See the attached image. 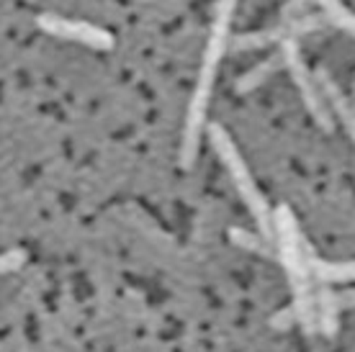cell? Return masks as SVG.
<instances>
[{"label": "cell", "instance_id": "8fae6325", "mask_svg": "<svg viewBox=\"0 0 355 352\" xmlns=\"http://www.w3.org/2000/svg\"><path fill=\"white\" fill-rule=\"evenodd\" d=\"M230 242L234 247H242V249L252 252V255H260V257H273L275 255L273 242L263 237L260 231L255 234V231L240 229V227H232V229H230Z\"/></svg>", "mask_w": 355, "mask_h": 352}, {"label": "cell", "instance_id": "277c9868", "mask_svg": "<svg viewBox=\"0 0 355 352\" xmlns=\"http://www.w3.org/2000/svg\"><path fill=\"white\" fill-rule=\"evenodd\" d=\"M281 52H284L286 70L291 72L293 85H296V90H299L302 103L306 106L309 116L314 118V123L320 126L322 132L332 134L335 132L332 111H329L327 100H324V96H322V88H320V82H317V78H314V72L306 67L299 44H296V42H286V44H281Z\"/></svg>", "mask_w": 355, "mask_h": 352}, {"label": "cell", "instance_id": "52a82bcc", "mask_svg": "<svg viewBox=\"0 0 355 352\" xmlns=\"http://www.w3.org/2000/svg\"><path fill=\"white\" fill-rule=\"evenodd\" d=\"M314 78H317V82H320L322 96H324L329 111H332V118H338V121L343 123V129L347 132V137L355 141V108H353V103L347 100L345 93H343L340 85L335 82V78H332L324 67L314 70Z\"/></svg>", "mask_w": 355, "mask_h": 352}, {"label": "cell", "instance_id": "7c38bea8", "mask_svg": "<svg viewBox=\"0 0 355 352\" xmlns=\"http://www.w3.org/2000/svg\"><path fill=\"white\" fill-rule=\"evenodd\" d=\"M322 8V16L329 21V26H338L355 36V13L343 6V0H314Z\"/></svg>", "mask_w": 355, "mask_h": 352}, {"label": "cell", "instance_id": "3957f363", "mask_svg": "<svg viewBox=\"0 0 355 352\" xmlns=\"http://www.w3.org/2000/svg\"><path fill=\"white\" fill-rule=\"evenodd\" d=\"M206 134H209V141H211L216 157L222 159V165L230 173L240 198L245 201V206L250 209L252 219L258 224V231L266 239L273 242V209L268 206V198L263 195L260 185L255 183V177H252L248 162H245V157L237 150V144L232 141V137L227 134V129H224L222 123H209V132Z\"/></svg>", "mask_w": 355, "mask_h": 352}, {"label": "cell", "instance_id": "5bb4252c", "mask_svg": "<svg viewBox=\"0 0 355 352\" xmlns=\"http://www.w3.org/2000/svg\"><path fill=\"white\" fill-rule=\"evenodd\" d=\"M311 3L314 0H288L284 8H281V21H293V18H302L309 13Z\"/></svg>", "mask_w": 355, "mask_h": 352}, {"label": "cell", "instance_id": "8992f818", "mask_svg": "<svg viewBox=\"0 0 355 352\" xmlns=\"http://www.w3.org/2000/svg\"><path fill=\"white\" fill-rule=\"evenodd\" d=\"M36 26L44 34L64 39V42H78L83 46L98 49V52H108L114 46V36L108 34L106 28L93 26L88 21H78V18H62V16H39Z\"/></svg>", "mask_w": 355, "mask_h": 352}, {"label": "cell", "instance_id": "2e32d148", "mask_svg": "<svg viewBox=\"0 0 355 352\" xmlns=\"http://www.w3.org/2000/svg\"><path fill=\"white\" fill-rule=\"evenodd\" d=\"M338 296L340 308H355V288H345V291L335 293Z\"/></svg>", "mask_w": 355, "mask_h": 352}, {"label": "cell", "instance_id": "ba28073f", "mask_svg": "<svg viewBox=\"0 0 355 352\" xmlns=\"http://www.w3.org/2000/svg\"><path fill=\"white\" fill-rule=\"evenodd\" d=\"M314 306H317V329L327 340H332V337L338 335L340 303H338V296L329 291L324 283L320 285V291L314 293Z\"/></svg>", "mask_w": 355, "mask_h": 352}, {"label": "cell", "instance_id": "30bf717a", "mask_svg": "<svg viewBox=\"0 0 355 352\" xmlns=\"http://www.w3.org/2000/svg\"><path fill=\"white\" fill-rule=\"evenodd\" d=\"M309 270L311 278L329 285V283H355V263H329L311 255L309 249Z\"/></svg>", "mask_w": 355, "mask_h": 352}, {"label": "cell", "instance_id": "5b68a950", "mask_svg": "<svg viewBox=\"0 0 355 352\" xmlns=\"http://www.w3.org/2000/svg\"><path fill=\"white\" fill-rule=\"evenodd\" d=\"M329 21L322 13H306L302 18H293V21H278L275 26L263 28V31H248L240 34L234 42H230L232 52H252V49H263L270 44H286V42H296L306 34L322 31L327 28Z\"/></svg>", "mask_w": 355, "mask_h": 352}, {"label": "cell", "instance_id": "9c48e42d", "mask_svg": "<svg viewBox=\"0 0 355 352\" xmlns=\"http://www.w3.org/2000/svg\"><path fill=\"white\" fill-rule=\"evenodd\" d=\"M286 62H284V52H275L273 57H268V60H263L260 64H255L252 70H248L242 78H237V82H234V90L237 93H250V90L260 88L263 82H268V80L273 78L278 70H284Z\"/></svg>", "mask_w": 355, "mask_h": 352}, {"label": "cell", "instance_id": "9a60e30c", "mask_svg": "<svg viewBox=\"0 0 355 352\" xmlns=\"http://www.w3.org/2000/svg\"><path fill=\"white\" fill-rule=\"evenodd\" d=\"M270 326H273L275 332H286V329H291V326H296V311L291 308H281L278 314H273V319H270Z\"/></svg>", "mask_w": 355, "mask_h": 352}, {"label": "cell", "instance_id": "7a4b0ae2", "mask_svg": "<svg viewBox=\"0 0 355 352\" xmlns=\"http://www.w3.org/2000/svg\"><path fill=\"white\" fill-rule=\"evenodd\" d=\"M273 242L278 247V257L286 267L288 283H291L296 324H302L306 335H314L317 332V306H314V291H311L309 247L304 242L299 221L288 206L273 209Z\"/></svg>", "mask_w": 355, "mask_h": 352}, {"label": "cell", "instance_id": "6da1fadb", "mask_svg": "<svg viewBox=\"0 0 355 352\" xmlns=\"http://www.w3.org/2000/svg\"><path fill=\"white\" fill-rule=\"evenodd\" d=\"M237 6H240V0H219L216 10H214L211 34H209V42H206L198 80H196L193 96H191V103H188L183 141H180V155H178L183 170L193 168L196 157H198V144H201V134H204V126H206V114H209L214 80H216V72H219L224 54L230 52V28Z\"/></svg>", "mask_w": 355, "mask_h": 352}, {"label": "cell", "instance_id": "4fadbf2b", "mask_svg": "<svg viewBox=\"0 0 355 352\" xmlns=\"http://www.w3.org/2000/svg\"><path fill=\"white\" fill-rule=\"evenodd\" d=\"M24 263H26V252H24V249L3 252V255H0V275L16 273L18 267H24Z\"/></svg>", "mask_w": 355, "mask_h": 352}]
</instances>
